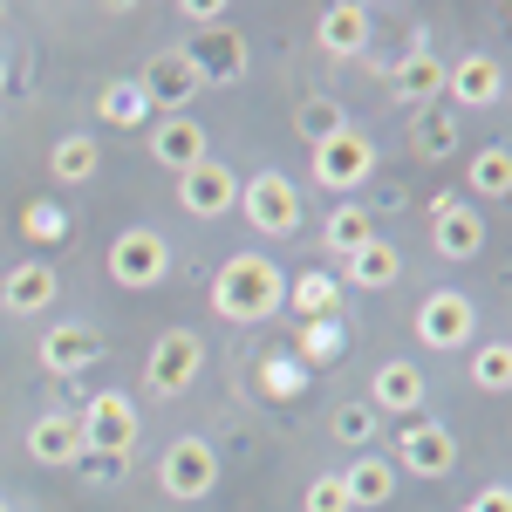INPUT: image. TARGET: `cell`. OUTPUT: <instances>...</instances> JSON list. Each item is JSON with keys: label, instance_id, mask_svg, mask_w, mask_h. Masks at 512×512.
Segmentation results:
<instances>
[{"label": "cell", "instance_id": "12", "mask_svg": "<svg viewBox=\"0 0 512 512\" xmlns=\"http://www.w3.org/2000/svg\"><path fill=\"white\" fill-rule=\"evenodd\" d=\"M424 396H431L424 369H417V362H403V355H390V362L369 376V410H376V417H417V410H424Z\"/></svg>", "mask_w": 512, "mask_h": 512}, {"label": "cell", "instance_id": "9", "mask_svg": "<svg viewBox=\"0 0 512 512\" xmlns=\"http://www.w3.org/2000/svg\"><path fill=\"white\" fill-rule=\"evenodd\" d=\"M137 89H144V103H151L158 117H185V103H192V96L205 89V82H198L192 55H185V41H178V48H158V55L144 62Z\"/></svg>", "mask_w": 512, "mask_h": 512}, {"label": "cell", "instance_id": "18", "mask_svg": "<svg viewBox=\"0 0 512 512\" xmlns=\"http://www.w3.org/2000/svg\"><path fill=\"white\" fill-rule=\"evenodd\" d=\"M205 144H212V137H205V123H198V117H158V123H151V158H158L164 171H178V178H185L192 164L212 158Z\"/></svg>", "mask_w": 512, "mask_h": 512}, {"label": "cell", "instance_id": "36", "mask_svg": "<svg viewBox=\"0 0 512 512\" xmlns=\"http://www.w3.org/2000/svg\"><path fill=\"white\" fill-rule=\"evenodd\" d=\"M0 89H7V55H0Z\"/></svg>", "mask_w": 512, "mask_h": 512}, {"label": "cell", "instance_id": "1", "mask_svg": "<svg viewBox=\"0 0 512 512\" xmlns=\"http://www.w3.org/2000/svg\"><path fill=\"white\" fill-rule=\"evenodd\" d=\"M280 301H287V280L267 253H233V260H219V274H212V315L226 321H267L280 315Z\"/></svg>", "mask_w": 512, "mask_h": 512}, {"label": "cell", "instance_id": "32", "mask_svg": "<svg viewBox=\"0 0 512 512\" xmlns=\"http://www.w3.org/2000/svg\"><path fill=\"white\" fill-rule=\"evenodd\" d=\"M301 512H349L342 472H315V478H308V492H301Z\"/></svg>", "mask_w": 512, "mask_h": 512}, {"label": "cell", "instance_id": "5", "mask_svg": "<svg viewBox=\"0 0 512 512\" xmlns=\"http://www.w3.org/2000/svg\"><path fill=\"white\" fill-rule=\"evenodd\" d=\"M158 485L178 499V506L212 499V485H219V451H212L205 437H171L164 458H158Z\"/></svg>", "mask_w": 512, "mask_h": 512}, {"label": "cell", "instance_id": "35", "mask_svg": "<svg viewBox=\"0 0 512 512\" xmlns=\"http://www.w3.org/2000/svg\"><path fill=\"white\" fill-rule=\"evenodd\" d=\"M472 512H512V492L506 485H485V492L472 499Z\"/></svg>", "mask_w": 512, "mask_h": 512}, {"label": "cell", "instance_id": "3", "mask_svg": "<svg viewBox=\"0 0 512 512\" xmlns=\"http://www.w3.org/2000/svg\"><path fill=\"white\" fill-rule=\"evenodd\" d=\"M103 274L117 280L123 294H144V287H158L171 274V239L158 226H123L110 239V253H103Z\"/></svg>", "mask_w": 512, "mask_h": 512}, {"label": "cell", "instance_id": "13", "mask_svg": "<svg viewBox=\"0 0 512 512\" xmlns=\"http://www.w3.org/2000/svg\"><path fill=\"white\" fill-rule=\"evenodd\" d=\"M178 205H185L192 219H226V212L239 205V178L219 158H205V164H192V171L178 178Z\"/></svg>", "mask_w": 512, "mask_h": 512}, {"label": "cell", "instance_id": "37", "mask_svg": "<svg viewBox=\"0 0 512 512\" xmlns=\"http://www.w3.org/2000/svg\"><path fill=\"white\" fill-rule=\"evenodd\" d=\"M0 512H14V506H7V499H0Z\"/></svg>", "mask_w": 512, "mask_h": 512}, {"label": "cell", "instance_id": "21", "mask_svg": "<svg viewBox=\"0 0 512 512\" xmlns=\"http://www.w3.org/2000/svg\"><path fill=\"white\" fill-rule=\"evenodd\" d=\"M342 492H349V512L355 506H390L396 499V465L383 451H362L349 472H342Z\"/></svg>", "mask_w": 512, "mask_h": 512}, {"label": "cell", "instance_id": "26", "mask_svg": "<svg viewBox=\"0 0 512 512\" xmlns=\"http://www.w3.org/2000/svg\"><path fill=\"white\" fill-rule=\"evenodd\" d=\"M294 130H301V144H308V151H321L328 137H342V130H349V117H342V96H308V103L294 110Z\"/></svg>", "mask_w": 512, "mask_h": 512}, {"label": "cell", "instance_id": "16", "mask_svg": "<svg viewBox=\"0 0 512 512\" xmlns=\"http://www.w3.org/2000/svg\"><path fill=\"white\" fill-rule=\"evenodd\" d=\"M55 294H62L55 260H14V274L0 280V308H7V315H48Z\"/></svg>", "mask_w": 512, "mask_h": 512}, {"label": "cell", "instance_id": "15", "mask_svg": "<svg viewBox=\"0 0 512 512\" xmlns=\"http://www.w3.org/2000/svg\"><path fill=\"white\" fill-rule=\"evenodd\" d=\"M431 246L444 253V260H472L478 246H485V219H478V205H465V198H437L431 205Z\"/></svg>", "mask_w": 512, "mask_h": 512}, {"label": "cell", "instance_id": "29", "mask_svg": "<svg viewBox=\"0 0 512 512\" xmlns=\"http://www.w3.org/2000/svg\"><path fill=\"white\" fill-rule=\"evenodd\" d=\"M328 431H335V444H349V451H369V444H376V410H369V403H342V410L328 417Z\"/></svg>", "mask_w": 512, "mask_h": 512}, {"label": "cell", "instance_id": "10", "mask_svg": "<svg viewBox=\"0 0 512 512\" xmlns=\"http://www.w3.org/2000/svg\"><path fill=\"white\" fill-rule=\"evenodd\" d=\"M444 96H451L458 110H492V103L506 96V69H499V55H485V48L458 55V62L444 69Z\"/></svg>", "mask_w": 512, "mask_h": 512}, {"label": "cell", "instance_id": "20", "mask_svg": "<svg viewBox=\"0 0 512 512\" xmlns=\"http://www.w3.org/2000/svg\"><path fill=\"white\" fill-rule=\"evenodd\" d=\"M185 55H192L198 82L212 89V82H239L246 76V41H239V28H212V35L185 41Z\"/></svg>", "mask_w": 512, "mask_h": 512}, {"label": "cell", "instance_id": "8", "mask_svg": "<svg viewBox=\"0 0 512 512\" xmlns=\"http://www.w3.org/2000/svg\"><path fill=\"white\" fill-rule=\"evenodd\" d=\"M369 178H376V144H369L355 123L342 130V137H328V144L315 151V185H321V192L349 198V192H362Z\"/></svg>", "mask_w": 512, "mask_h": 512}, {"label": "cell", "instance_id": "28", "mask_svg": "<svg viewBox=\"0 0 512 512\" xmlns=\"http://www.w3.org/2000/svg\"><path fill=\"white\" fill-rule=\"evenodd\" d=\"M472 383L485 396H506L512 390V342H478V349H472Z\"/></svg>", "mask_w": 512, "mask_h": 512}, {"label": "cell", "instance_id": "30", "mask_svg": "<svg viewBox=\"0 0 512 512\" xmlns=\"http://www.w3.org/2000/svg\"><path fill=\"white\" fill-rule=\"evenodd\" d=\"M410 144H417L424 158L458 151V123H451V110H424V117H417V130H410Z\"/></svg>", "mask_w": 512, "mask_h": 512}, {"label": "cell", "instance_id": "34", "mask_svg": "<svg viewBox=\"0 0 512 512\" xmlns=\"http://www.w3.org/2000/svg\"><path fill=\"white\" fill-rule=\"evenodd\" d=\"M178 14H185V21H192V28H205V35H212V28H233V14H226V7H219V0H185V7H178Z\"/></svg>", "mask_w": 512, "mask_h": 512}, {"label": "cell", "instance_id": "4", "mask_svg": "<svg viewBox=\"0 0 512 512\" xmlns=\"http://www.w3.org/2000/svg\"><path fill=\"white\" fill-rule=\"evenodd\" d=\"M239 212L260 239L301 233V185L287 171H253V178H239Z\"/></svg>", "mask_w": 512, "mask_h": 512}, {"label": "cell", "instance_id": "2", "mask_svg": "<svg viewBox=\"0 0 512 512\" xmlns=\"http://www.w3.org/2000/svg\"><path fill=\"white\" fill-rule=\"evenodd\" d=\"M76 424H82V451H89V458H103V465L130 458V444H137V431H144L137 403H130L123 390H96L76 410Z\"/></svg>", "mask_w": 512, "mask_h": 512}, {"label": "cell", "instance_id": "19", "mask_svg": "<svg viewBox=\"0 0 512 512\" xmlns=\"http://www.w3.org/2000/svg\"><path fill=\"white\" fill-rule=\"evenodd\" d=\"M369 28H376V14H369V7H355V0H335V7H321L315 41H321V55H335V62H355V55L369 48Z\"/></svg>", "mask_w": 512, "mask_h": 512}, {"label": "cell", "instance_id": "24", "mask_svg": "<svg viewBox=\"0 0 512 512\" xmlns=\"http://www.w3.org/2000/svg\"><path fill=\"white\" fill-rule=\"evenodd\" d=\"M342 274H349L362 294H383V287H396V280H403V253H396L390 239H369L362 253H349V260H342Z\"/></svg>", "mask_w": 512, "mask_h": 512}, {"label": "cell", "instance_id": "33", "mask_svg": "<svg viewBox=\"0 0 512 512\" xmlns=\"http://www.w3.org/2000/svg\"><path fill=\"white\" fill-rule=\"evenodd\" d=\"M260 369H267V376H260V383H267V396H294L301 383H308V376H301V362H294L287 349H280V355H267Z\"/></svg>", "mask_w": 512, "mask_h": 512}, {"label": "cell", "instance_id": "6", "mask_svg": "<svg viewBox=\"0 0 512 512\" xmlns=\"http://www.w3.org/2000/svg\"><path fill=\"white\" fill-rule=\"evenodd\" d=\"M198 369H205V342H198L192 328H164L151 355H144V390L151 396H185L198 383Z\"/></svg>", "mask_w": 512, "mask_h": 512}, {"label": "cell", "instance_id": "31", "mask_svg": "<svg viewBox=\"0 0 512 512\" xmlns=\"http://www.w3.org/2000/svg\"><path fill=\"white\" fill-rule=\"evenodd\" d=\"M96 110H103V123H137L151 103H144V89H137V82H110V89L96 96Z\"/></svg>", "mask_w": 512, "mask_h": 512}, {"label": "cell", "instance_id": "7", "mask_svg": "<svg viewBox=\"0 0 512 512\" xmlns=\"http://www.w3.org/2000/svg\"><path fill=\"white\" fill-rule=\"evenodd\" d=\"M478 335V308H472V294H458V287H431L424 301H417V342L437 355H451V349H465Z\"/></svg>", "mask_w": 512, "mask_h": 512}, {"label": "cell", "instance_id": "14", "mask_svg": "<svg viewBox=\"0 0 512 512\" xmlns=\"http://www.w3.org/2000/svg\"><path fill=\"white\" fill-rule=\"evenodd\" d=\"M28 458H35V465H48V472L82 465V458H89V451H82V424L69 417V410H41L35 424H28Z\"/></svg>", "mask_w": 512, "mask_h": 512}, {"label": "cell", "instance_id": "22", "mask_svg": "<svg viewBox=\"0 0 512 512\" xmlns=\"http://www.w3.org/2000/svg\"><path fill=\"white\" fill-rule=\"evenodd\" d=\"M390 89L403 96V103H437V96H444V62H437L431 48L417 41V48H410V55L390 69Z\"/></svg>", "mask_w": 512, "mask_h": 512}, {"label": "cell", "instance_id": "25", "mask_svg": "<svg viewBox=\"0 0 512 512\" xmlns=\"http://www.w3.org/2000/svg\"><path fill=\"white\" fill-rule=\"evenodd\" d=\"M321 239H328V253H335V260L362 253V246L376 239V226H369V205H335V212H328V226H321Z\"/></svg>", "mask_w": 512, "mask_h": 512}, {"label": "cell", "instance_id": "17", "mask_svg": "<svg viewBox=\"0 0 512 512\" xmlns=\"http://www.w3.org/2000/svg\"><path fill=\"white\" fill-rule=\"evenodd\" d=\"M96 355H103V335L82 328V321H55L41 335V369L48 376H82V369H96Z\"/></svg>", "mask_w": 512, "mask_h": 512}, {"label": "cell", "instance_id": "11", "mask_svg": "<svg viewBox=\"0 0 512 512\" xmlns=\"http://www.w3.org/2000/svg\"><path fill=\"white\" fill-rule=\"evenodd\" d=\"M396 472L410 478H444L451 465H458V437H451V424H410V431L396 437Z\"/></svg>", "mask_w": 512, "mask_h": 512}, {"label": "cell", "instance_id": "23", "mask_svg": "<svg viewBox=\"0 0 512 512\" xmlns=\"http://www.w3.org/2000/svg\"><path fill=\"white\" fill-rule=\"evenodd\" d=\"M96 171H103V151H96V137H89V130L55 137V151H48V178H55V185H89Z\"/></svg>", "mask_w": 512, "mask_h": 512}, {"label": "cell", "instance_id": "27", "mask_svg": "<svg viewBox=\"0 0 512 512\" xmlns=\"http://www.w3.org/2000/svg\"><path fill=\"white\" fill-rule=\"evenodd\" d=\"M472 198H506L512 192V151L506 144H485V151H472Z\"/></svg>", "mask_w": 512, "mask_h": 512}]
</instances>
